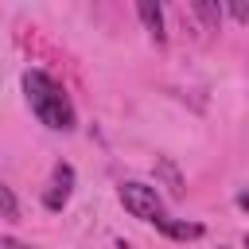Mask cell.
I'll return each mask as SVG.
<instances>
[{
	"mask_svg": "<svg viewBox=\"0 0 249 249\" xmlns=\"http://www.w3.org/2000/svg\"><path fill=\"white\" fill-rule=\"evenodd\" d=\"M0 249H31L27 241H19V237H8V233H0Z\"/></svg>",
	"mask_w": 249,
	"mask_h": 249,
	"instance_id": "obj_8",
	"label": "cell"
},
{
	"mask_svg": "<svg viewBox=\"0 0 249 249\" xmlns=\"http://www.w3.org/2000/svg\"><path fill=\"white\" fill-rule=\"evenodd\" d=\"M74 183H78L74 167H70L66 160H58V163L51 167L47 183H43V206H47V210H62V206L70 202V195H74Z\"/></svg>",
	"mask_w": 249,
	"mask_h": 249,
	"instance_id": "obj_3",
	"label": "cell"
},
{
	"mask_svg": "<svg viewBox=\"0 0 249 249\" xmlns=\"http://www.w3.org/2000/svg\"><path fill=\"white\" fill-rule=\"evenodd\" d=\"M19 86H23L27 109L35 113V121H39V124H47L51 132H74V124H78V109H74V101H70L66 86H62L54 74H47V70L31 66V70H23Z\"/></svg>",
	"mask_w": 249,
	"mask_h": 249,
	"instance_id": "obj_1",
	"label": "cell"
},
{
	"mask_svg": "<svg viewBox=\"0 0 249 249\" xmlns=\"http://www.w3.org/2000/svg\"><path fill=\"white\" fill-rule=\"evenodd\" d=\"M136 16H140L144 31L152 35V43H156V47H163V43H167V27H163V8H160V4H152V0H140V4H136Z\"/></svg>",
	"mask_w": 249,
	"mask_h": 249,
	"instance_id": "obj_4",
	"label": "cell"
},
{
	"mask_svg": "<svg viewBox=\"0 0 249 249\" xmlns=\"http://www.w3.org/2000/svg\"><path fill=\"white\" fill-rule=\"evenodd\" d=\"M117 198H121V206H124L132 218H140V222H148V226H156V230L171 218V214L163 210L160 191H156V187H148V183L128 179V183H121V187H117Z\"/></svg>",
	"mask_w": 249,
	"mask_h": 249,
	"instance_id": "obj_2",
	"label": "cell"
},
{
	"mask_svg": "<svg viewBox=\"0 0 249 249\" xmlns=\"http://www.w3.org/2000/svg\"><path fill=\"white\" fill-rule=\"evenodd\" d=\"M0 218L4 222H16L19 218V202H16V195H12L8 183H0Z\"/></svg>",
	"mask_w": 249,
	"mask_h": 249,
	"instance_id": "obj_7",
	"label": "cell"
},
{
	"mask_svg": "<svg viewBox=\"0 0 249 249\" xmlns=\"http://www.w3.org/2000/svg\"><path fill=\"white\" fill-rule=\"evenodd\" d=\"M191 8H195V16H198L206 27H218V23H222V4H206V0H195Z\"/></svg>",
	"mask_w": 249,
	"mask_h": 249,
	"instance_id": "obj_6",
	"label": "cell"
},
{
	"mask_svg": "<svg viewBox=\"0 0 249 249\" xmlns=\"http://www.w3.org/2000/svg\"><path fill=\"white\" fill-rule=\"evenodd\" d=\"M117 249H136V245H128V241H124V237H121V241H117Z\"/></svg>",
	"mask_w": 249,
	"mask_h": 249,
	"instance_id": "obj_10",
	"label": "cell"
},
{
	"mask_svg": "<svg viewBox=\"0 0 249 249\" xmlns=\"http://www.w3.org/2000/svg\"><path fill=\"white\" fill-rule=\"evenodd\" d=\"M160 233H167L171 241H198L206 230H202L198 222H187V218H167V222L160 226Z\"/></svg>",
	"mask_w": 249,
	"mask_h": 249,
	"instance_id": "obj_5",
	"label": "cell"
},
{
	"mask_svg": "<svg viewBox=\"0 0 249 249\" xmlns=\"http://www.w3.org/2000/svg\"><path fill=\"white\" fill-rule=\"evenodd\" d=\"M230 16H233V19H249V8H245V4H230Z\"/></svg>",
	"mask_w": 249,
	"mask_h": 249,
	"instance_id": "obj_9",
	"label": "cell"
}]
</instances>
